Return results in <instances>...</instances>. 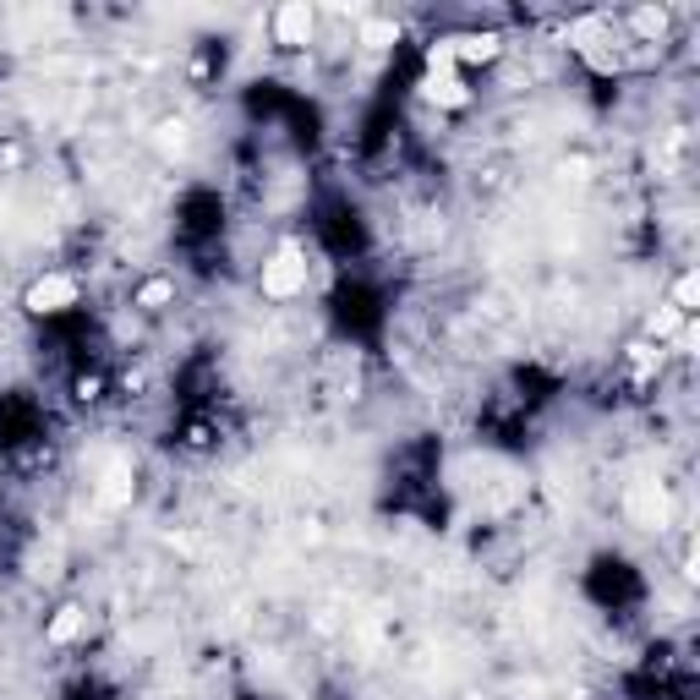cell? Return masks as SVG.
<instances>
[{"label":"cell","mask_w":700,"mask_h":700,"mask_svg":"<svg viewBox=\"0 0 700 700\" xmlns=\"http://www.w3.org/2000/svg\"><path fill=\"white\" fill-rule=\"evenodd\" d=\"M422 93L438 104V110H465V104H471V88H465V77H454V72H427Z\"/></svg>","instance_id":"6"},{"label":"cell","mask_w":700,"mask_h":700,"mask_svg":"<svg viewBox=\"0 0 700 700\" xmlns=\"http://www.w3.org/2000/svg\"><path fill=\"white\" fill-rule=\"evenodd\" d=\"M673 307H679L684 318L700 307V274H695V268H690V274H679V285H673Z\"/></svg>","instance_id":"14"},{"label":"cell","mask_w":700,"mask_h":700,"mask_svg":"<svg viewBox=\"0 0 700 700\" xmlns=\"http://www.w3.org/2000/svg\"><path fill=\"white\" fill-rule=\"evenodd\" d=\"M83 624H88V613L77 608V602H66V608H55L50 629H44V640H50V646H72V640L83 635Z\"/></svg>","instance_id":"8"},{"label":"cell","mask_w":700,"mask_h":700,"mask_svg":"<svg viewBox=\"0 0 700 700\" xmlns=\"http://www.w3.org/2000/svg\"><path fill=\"white\" fill-rule=\"evenodd\" d=\"M449 50H454V66H487V61H498L504 39L498 33H454Z\"/></svg>","instance_id":"5"},{"label":"cell","mask_w":700,"mask_h":700,"mask_svg":"<svg viewBox=\"0 0 700 700\" xmlns=\"http://www.w3.org/2000/svg\"><path fill=\"white\" fill-rule=\"evenodd\" d=\"M22 307H28L33 318H55V312L77 307V279H72V274H44V279H33Z\"/></svg>","instance_id":"3"},{"label":"cell","mask_w":700,"mask_h":700,"mask_svg":"<svg viewBox=\"0 0 700 700\" xmlns=\"http://www.w3.org/2000/svg\"><path fill=\"white\" fill-rule=\"evenodd\" d=\"M154 148H159V154H165V159H181L186 148H192V126H186L181 115H170V121H159V126H154Z\"/></svg>","instance_id":"9"},{"label":"cell","mask_w":700,"mask_h":700,"mask_svg":"<svg viewBox=\"0 0 700 700\" xmlns=\"http://www.w3.org/2000/svg\"><path fill=\"white\" fill-rule=\"evenodd\" d=\"M684 323H690V318H684V312H679V307H657V312H651V318H646V340H657V345H668V340H673V334H679V329H684Z\"/></svg>","instance_id":"11"},{"label":"cell","mask_w":700,"mask_h":700,"mask_svg":"<svg viewBox=\"0 0 700 700\" xmlns=\"http://www.w3.org/2000/svg\"><path fill=\"white\" fill-rule=\"evenodd\" d=\"M132 465L126 460H115L110 471H104V482H99V509H126L132 504Z\"/></svg>","instance_id":"7"},{"label":"cell","mask_w":700,"mask_h":700,"mask_svg":"<svg viewBox=\"0 0 700 700\" xmlns=\"http://www.w3.org/2000/svg\"><path fill=\"white\" fill-rule=\"evenodd\" d=\"M312 28H318V11H312L307 0H290V6L274 11V39L285 44V50H301V44H312Z\"/></svg>","instance_id":"4"},{"label":"cell","mask_w":700,"mask_h":700,"mask_svg":"<svg viewBox=\"0 0 700 700\" xmlns=\"http://www.w3.org/2000/svg\"><path fill=\"white\" fill-rule=\"evenodd\" d=\"M629 22H635L640 39H662V28H668V11H662V6H635V11H629Z\"/></svg>","instance_id":"13"},{"label":"cell","mask_w":700,"mask_h":700,"mask_svg":"<svg viewBox=\"0 0 700 700\" xmlns=\"http://www.w3.org/2000/svg\"><path fill=\"white\" fill-rule=\"evenodd\" d=\"M460 700H487V695H460Z\"/></svg>","instance_id":"16"},{"label":"cell","mask_w":700,"mask_h":700,"mask_svg":"<svg viewBox=\"0 0 700 700\" xmlns=\"http://www.w3.org/2000/svg\"><path fill=\"white\" fill-rule=\"evenodd\" d=\"M629 361H635V372L646 378V372H657V367H662V350L651 345V340H635V345H629Z\"/></svg>","instance_id":"15"},{"label":"cell","mask_w":700,"mask_h":700,"mask_svg":"<svg viewBox=\"0 0 700 700\" xmlns=\"http://www.w3.org/2000/svg\"><path fill=\"white\" fill-rule=\"evenodd\" d=\"M170 301H175V279L154 274V279H143V285H137L132 307H143V312H159V307H170Z\"/></svg>","instance_id":"10"},{"label":"cell","mask_w":700,"mask_h":700,"mask_svg":"<svg viewBox=\"0 0 700 700\" xmlns=\"http://www.w3.org/2000/svg\"><path fill=\"white\" fill-rule=\"evenodd\" d=\"M361 44H367V50H389V44H400V22L367 17V22H361Z\"/></svg>","instance_id":"12"},{"label":"cell","mask_w":700,"mask_h":700,"mask_svg":"<svg viewBox=\"0 0 700 700\" xmlns=\"http://www.w3.org/2000/svg\"><path fill=\"white\" fill-rule=\"evenodd\" d=\"M301 290H307V252H301L296 241H285V247L263 263V296L290 301V296H301Z\"/></svg>","instance_id":"1"},{"label":"cell","mask_w":700,"mask_h":700,"mask_svg":"<svg viewBox=\"0 0 700 700\" xmlns=\"http://www.w3.org/2000/svg\"><path fill=\"white\" fill-rule=\"evenodd\" d=\"M624 509H629V520H635L640 531H668L673 498H668V487H662V482H635L624 493Z\"/></svg>","instance_id":"2"}]
</instances>
